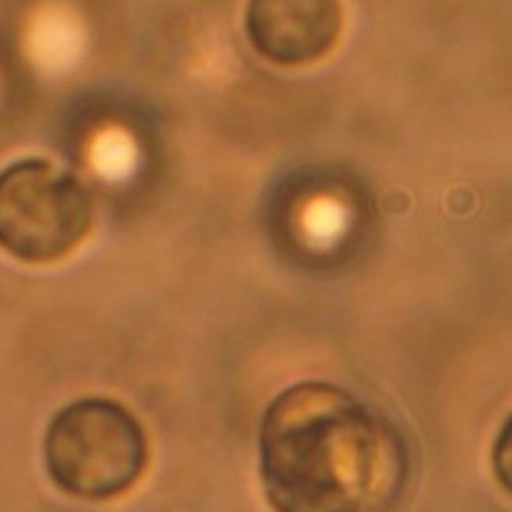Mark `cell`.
I'll return each mask as SVG.
<instances>
[{"instance_id":"6da1fadb","label":"cell","mask_w":512,"mask_h":512,"mask_svg":"<svg viewBox=\"0 0 512 512\" xmlns=\"http://www.w3.org/2000/svg\"><path fill=\"white\" fill-rule=\"evenodd\" d=\"M262 486L282 512H380L405 496L410 450L377 406L327 382L282 390L259 433Z\"/></svg>"},{"instance_id":"7a4b0ae2","label":"cell","mask_w":512,"mask_h":512,"mask_svg":"<svg viewBox=\"0 0 512 512\" xmlns=\"http://www.w3.org/2000/svg\"><path fill=\"white\" fill-rule=\"evenodd\" d=\"M45 466L63 493L107 501L128 493L150 463L140 420L110 398H82L58 411L44 441Z\"/></svg>"},{"instance_id":"3957f363","label":"cell","mask_w":512,"mask_h":512,"mask_svg":"<svg viewBox=\"0 0 512 512\" xmlns=\"http://www.w3.org/2000/svg\"><path fill=\"white\" fill-rule=\"evenodd\" d=\"M93 224L92 194L75 174L42 158L0 171V249L15 259L62 261L82 246Z\"/></svg>"},{"instance_id":"277c9868","label":"cell","mask_w":512,"mask_h":512,"mask_svg":"<svg viewBox=\"0 0 512 512\" xmlns=\"http://www.w3.org/2000/svg\"><path fill=\"white\" fill-rule=\"evenodd\" d=\"M340 0H249L247 34L259 54L284 67L317 62L339 44Z\"/></svg>"},{"instance_id":"5b68a950","label":"cell","mask_w":512,"mask_h":512,"mask_svg":"<svg viewBox=\"0 0 512 512\" xmlns=\"http://www.w3.org/2000/svg\"><path fill=\"white\" fill-rule=\"evenodd\" d=\"M511 431V420H508L503 430L499 431L493 448L494 473L508 493L511 491Z\"/></svg>"}]
</instances>
